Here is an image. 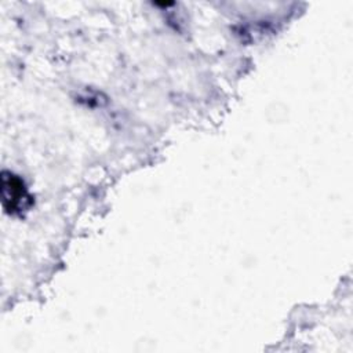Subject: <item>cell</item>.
Listing matches in <instances>:
<instances>
[{
  "instance_id": "1",
  "label": "cell",
  "mask_w": 353,
  "mask_h": 353,
  "mask_svg": "<svg viewBox=\"0 0 353 353\" xmlns=\"http://www.w3.org/2000/svg\"><path fill=\"white\" fill-rule=\"evenodd\" d=\"M1 204L10 215L21 214L30 204V196L23 181L10 171L1 172Z\"/></svg>"
}]
</instances>
